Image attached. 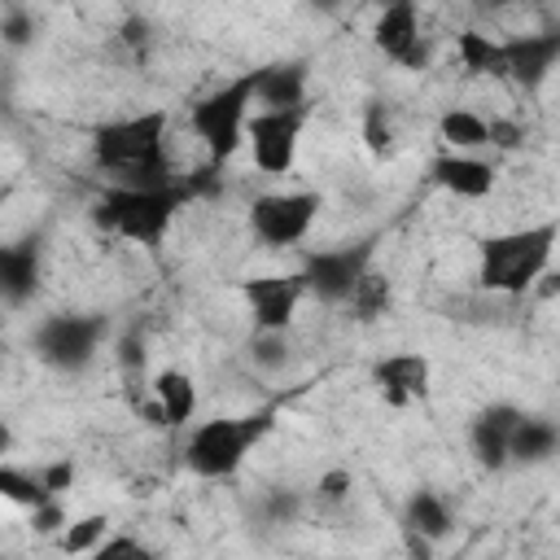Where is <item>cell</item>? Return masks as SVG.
Here are the masks:
<instances>
[{
  "label": "cell",
  "instance_id": "ab89813d",
  "mask_svg": "<svg viewBox=\"0 0 560 560\" xmlns=\"http://www.w3.org/2000/svg\"><path fill=\"white\" fill-rule=\"evenodd\" d=\"M398 66H402V70H424V66H429V39H420V44H416Z\"/></svg>",
  "mask_w": 560,
  "mask_h": 560
},
{
  "label": "cell",
  "instance_id": "f1b7e54d",
  "mask_svg": "<svg viewBox=\"0 0 560 560\" xmlns=\"http://www.w3.org/2000/svg\"><path fill=\"white\" fill-rule=\"evenodd\" d=\"M258 516L267 525H293L302 516V494L298 490H267L258 503Z\"/></svg>",
  "mask_w": 560,
  "mask_h": 560
},
{
  "label": "cell",
  "instance_id": "ffe728a7",
  "mask_svg": "<svg viewBox=\"0 0 560 560\" xmlns=\"http://www.w3.org/2000/svg\"><path fill=\"white\" fill-rule=\"evenodd\" d=\"M39 280V245H9L0 249V284L9 302H26Z\"/></svg>",
  "mask_w": 560,
  "mask_h": 560
},
{
  "label": "cell",
  "instance_id": "7c38bea8",
  "mask_svg": "<svg viewBox=\"0 0 560 560\" xmlns=\"http://www.w3.org/2000/svg\"><path fill=\"white\" fill-rule=\"evenodd\" d=\"M503 52H508V79L521 83L525 92H538L560 61V31L512 35V39H503Z\"/></svg>",
  "mask_w": 560,
  "mask_h": 560
},
{
  "label": "cell",
  "instance_id": "8fae6325",
  "mask_svg": "<svg viewBox=\"0 0 560 560\" xmlns=\"http://www.w3.org/2000/svg\"><path fill=\"white\" fill-rule=\"evenodd\" d=\"M372 381L381 385V398L389 407H407L411 398H424L429 394L433 363L420 350H394V354H385V359L372 363Z\"/></svg>",
  "mask_w": 560,
  "mask_h": 560
},
{
  "label": "cell",
  "instance_id": "e0dca14e",
  "mask_svg": "<svg viewBox=\"0 0 560 560\" xmlns=\"http://www.w3.org/2000/svg\"><path fill=\"white\" fill-rule=\"evenodd\" d=\"M508 446H512V464H547L551 455H560V424L547 416H525L512 429Z\"/></svg>",
  "mask_w": 560,
  "mask_h": 560
},
{
  "label": "cell",
  "instance_id": "603a6c76",
  "mask_svg": "<svg viewBox=\"0 0 560 560\" xmlns=\"http://www.w3.org/2000/svg\"><path fill=\"white\" fill-rule=\"evenodd\" d=\"M289 359H293L289 328H254V337H249V363L258 372H284Z\"/></svg>",
  "mask_w": 560,
  "mask_h": 560
},
{
  "label": "cell",
  "instance_id": "d6a6232c",
  "mask_svg": "<svg viewBox=\"0 0 560 560\" xmlns=\"http://www.w3.org/2000/svg\"><path fill=\"white\" fill-rule=\"evenodd\" d=\"M0 35H4L9 48H26V44L35 39V18H31L26 9H9L4 22H0Z\"/></svg>",
  "mask_w": 560,
  "mask_h": 560
},
{
  "label": "cell",
  "instance_id": "f35d334b",
  "mask_svg": "<svg viewBox=\"0 0 560 560\" xmlns=\"http://www.w3.org/2000/svg\"><path fill=\"white\" fill-rule=\"evenodd\" d=\"M398 534H402V547H407V556H420V560H429L433 556V538L429 534H420L416 525H398Z\"/></svg>",
  "mask_w": 560,
  "mask_h": 560
},
{
  "label": "cell",
  "instance_id": "83f0119b",
  "mask_svg": "<svg viewBox=\"0 0 560 560\" xmlns=\"http://www.w3.org/2000/svg\"><path fill=\"white\" fill-rule=\"evenodd\" d=\"M184 179V188L192 192V201H219L223 197V166L219 162H201V166H192L188 175H179Z\"/></svg>",
  "mask_w": 560,
  "mask_h": 560
},
{
  "label": "cell",
  "instance_id": "9a60e30c",
  "mask_svg": "<svg viewBox=\"0 0 560 560\" xmlns=\"http://www.w3.org/2000/svg\"><path fill=\"white\" fill-rule=\"evenodd\" d=\"M298 105H306V66L302 61L262 66L254 109H298Z\"/></svg>",
  "mask_w": 560,
  "mask_h": 560
},
{
  "label": "cell",
  "instance_id": "3957f363",
  "mask_svg": "<svg viewBox=\"0 0 560 560\" xmlns=\"http://www.w3.org/2000/svg\"><path fill=\"white\" fill-rule=\"evenodd\" d=\"M254 92H258V70L228 79L223 88L206 92V96L188 109V127H192V136L206 144V158H210V162L228 166V162L241 153V144H245V122H249V114H254Z\"/></svg>",
  "mask_w": 560,
  "mask_h": 560
},
{
  "label": "cell",
  "instance_id": "8d00e7d4",
  "mask_svg": "<svg viewBox=\"0 0 560 560\" xmlns=\"http://www.w3.org/2000/svg\"><path fill=\"white\" fill-rule=\"evenodd\" d=\"M39 477H44V486H48L52 494H66V490L74 486V459H52V464L39 468Z\"/></svg>",
  "mask_w": 560,
  "mask_h": 560
},
{
  "label": "cell",
  "instance_id": "9c48e42d",
  "mask_svg": "<svg viewBox=\"0 0 560 560\" xmlns=\"http://www.w3.org/2000/svg\"><path fill=\"white\" fill-rule=\"evenodd\" d=\"M306 127V105L298 109H254L245 122V140H249V158L262 175H289L298 162V140Z\"/></svg>",
  "mask_w": 560,
  "mask_h": 560
},
{
  "label": "cell",
  "instance_id": "52a82bcc",
  "mask_svg": "<svg viewBox=\"0 0 560 560\" xmlns=\"http://www.w3.org/2000/svg\"><path fill=\"white\" fill-rule=\"evenodd\" d=\"M105 328V315H48L35 328V354L57 372H83L96 359Z\"/></svg>",
  "mask_w": 560,
  "mask_h": 560
},
{
  "label": "cell",
  "instance_id": "f546056e",
  "mask_svg": "<svg viewBox=\"0 0 560 560\" xmlns=\"http://www.w3.org/2000/svg\"><path fill=\"white\" fill-rule=\"evenodd\" d=\"M350 490H354V472L350 468H324L319 481H315V503L341 508V503H350Z\"/></svg>",
  "mask_w": 560,
  "mask_h": 560
},
{
  "label": "cell",
  "instance_id": "1f68e13d",
  "mask_svg": "<svg viewBox=\"0 0 560 560\" xmlns=\"http://www.w3.org/2000/svg\"><path fill=\"white\" fill-rule=\"evenodd\" d=\"M114 359H118L122 376H127V381H136V376L144 372V363H149L144 337H140V332H122V337H118V350H114Z\"/></svg>",
  "mask_w": 560,
  "mask_h": 560
},
{
  "label": "cell",
  "instance_id": "30bf717a",
  "mask_svg": "<svg viewBox=\"0 0 560 560\" xmlns=\"http://www.w3.org/2000/svg\"><path fill=\"white\" fill-rule=\"evenodd\" d=\"M241 293H245V302H249V319H254V328H289L293 315H298V306H302V298H311L302 271L241 280Z\"/></svg>",
  "mask_w": 560,
  "mask_h": 560
},
{
  "label": "cell",
  "instance_id": "d4e9b609",
  "mask_svg": "<svg viewBox=\"0 0 560 560\" xmlns=\"http://www.w3.org/2000/svg\"><path fill=\"white\" fill-rule=\"evenodd\" d=\"M0 494L9 499V503H18V508H39V503H48V499H57L48 486H44V477L39 472H22V468H13V464H4L0 468Z\"/></svg>",
  "mask_w": 560,
  "mask_h": 560
},
{
  "label": "cell",
  "instance_id": "4fadbf2b",
  "mask_svg": "<svg viewBox=\"0 0 560 560\" xmlns=\"http://www.w3.org/2000/svg\"><path fill=\"white\" fill-rule=\"evenodd\" d=\"M429 175L438 188H446L451 197H464V201H481L494 192V166L477 153H459V149H446L429 162Z\"/></svg>",
  "mask_w": 560,
  "mask_h": 560
},
{
  "label": "cell",
  "instance_id": "ba28073f",
  "mask_svg": "<svg viewBox=\"0 0 560 560\" xmlns=\"http://www.w3.org/2000/svg\"><path fill=\"white\" fill-rule=\"evenodd\" d=\"M372 254H376V241H354V245H332V249H311L302 258V276H306V289L311 298H319L324 306H341L350 302L359 276L372 267Z\"/></svg>",
  "mask_w": 560,
  "mask_h": 560
},
{
  "label": "cell",
  "instance_id": "cb8c5ba5",
  "mask_svg": "<svg viewBox=\"0 0 560 560\" xmlns=\"http://www.w3.org/2000/svg\"><path fill=\"white\" fill-rule=\"evenodd\" d=\"M468 446H472V455H477V464L481 468H490V472H499V468H508L512 464V446H508V433L503 429H494L490 420H472V429H468Z\"/></svg>",
  "mask_w": 560,
  "mask_h": 560
},
{
  "label": "cell",
  "instance_id": "4316f807",
  "mask_svg": "<svg viewBox=\"0 0 560 560\" xmlns=\"http://www.w3.org/2000/svg\"><path fill=\"white\" fill-rule=\"evenodd\" d=\"M363 144H368L376 158H385V153L394 149V122H389V109H385L381 101H372V105L363 109Z\"/></svg>",
  "mask_w": 560,
  "mask_h": 560
},
{
  "label": "cell",
  "instance_id": "74e56055",
  "mask_svg": "<svg viewBox=\"0 0 560 560\" xmlns=\"http://www.w3.org/2000/svg\"><path fill=\"white\" fill-rule=\"evenodd\" d=\"M481 420H490L494 429H503V433L512 438V429H516V424L525 420V411H521L516 402H490V407L481 411Z\"/></svg>",
  "mask_w": 560,
  "mask_h": 560
},
{
  "label": "cell",
  "instance_id": "60d3db41",
  "mask_svg": "<svg viewBox=\"0 0 560 560\" xmlns=\"http://www.w3.org/2000/svg\"><path fill=\"white\" fill-rule=\"evenodd\" d=\"M529 293H538V298H551V293H560V271H556V267H547Z\"/></svg>",
  "mask_w": 560,
  "mask_h": 560
},
{
  "label": "cell",
  "instance_id": "5bb4252c",
  "mask_svg": "<svg viewBox=\"0 0 560 560\" xmlns=\"http://www.w3.org/2000/svg\"><path fill=\"white\" fill-rule=\"evenodd\" d=\"M424 35H420V9H416V0H394V4H385L381 13H376V22H372V44H376V52L385 57V61H402L416 44H420Z\"/></svg>",
  "mask_w": 560,
  "mask_h": 560
},
{
  "label": "cell",
  "instance_id": "836d02e7",
  "mask_svg": "<svg viewBox=\"0 0 560 560\" xmlns=\"http://www.w3.org/2000/svg\"><path fill=\"white\" fill-rule=\"evenodd\" d=\"M525 144V127L516 122V118H490V149H499V153H516Z\"/></svg>",
  "mask_w": 560,
  "mask_h": 560
},
{
  "label": "cell",
  "instance_id": "b9f144b4",
  "mask_svg": "<svg viewBox=\"0 0 560 560\" xmlns=\"http://www.w3.org/2000/svg\"><path fill=\"white\" fill-rule=\"evenodd\" d=\"M306 4H311L315 13H337V9H341V0H306Z\"/></svg>",
  "mask_w": 560,
  "mask_h": 560
},
{
  "label": "cell",
  "instance_id": "4dcf8cb0",
  "mask_svg": "<svg viewBox=\"0 0 560 560\" xmlns=\"http://www.w3.org/2000/svg\"><path fill=\"white\" fill-rule=\"evenodd\" d=\"M66 525H70V512H66L61 494L48 499V503H39V508H31V529H35L39 538H61Z\"/></svg>",
  "mask_w": 560,
  "mask_h": 560
},
{
  "label": "cell",
  "instance_id": "2e32d148",
  "mask_svg": "<svg viewBox=\"0 0 560 560\" xmlns=\"http://www.w3.org/2000/svg\"><path fill=\"white\" fill-rule=\"evenodd\" d=\"M149 389H153V398L166 411V429H184L197 416V381L184 368H162L149 381Z\"/></svg>",
  "mask_w": 560,
  "mask_h": 560
},
{
  "label": "cell",
  "instance_id": "d590c367",
  "mask_svg": "<svg viewBox=\"0 0 560 560\" xmlns=\"http://www.w3.org/2000/svg\"><path fill=\"white\" fill-rule=\"evenodd\" d=\"M96 556H101V560H118V556H140V560H144V556H149V547H144L140 538H127V534H109V538L96 547Z\"/></svg>",
  "mask_w": 560,
  "mask_h": 560
},
{
  "label": "cell",
  "instance_id": "ac0fdd59",
  "mask_svg": "<svg viewBox=\"0 0 560 560\" xmlns=\"http://www.w3.org/2000/svg\"><path fill=\"white\" fill-rule=\"evenodd\" d=\"M455 52H459V66L468 74H490V79H508V52H503V39L468 26L455 35Z\"/></svg>",
  "mask_w": 560,
  "mask_h": 560
},
{
  "label": "cell",
  "instance_id": "44dd1931",
  "mask_svg": "<svg viewBox=\"0 0 560 560\" xmlns=\"http://www.w3.org/2000/svg\"><path fill=\"white\" fill-rule=\"evenodd\" d=\"M402 525H416L420 534H429L433 542H442L451 529H455V516H451V508H446V499L438 494V490H411V499H407V508H402Z\"/></svg>",
  "mask_w": 560,
  "mask_h": 560
},
{
  "label": "cell",
  "instance_id": "8992f818",
  "mask_svg": "<svg viewBox=\"0 0 560 560\" xmlns=\"http://www.w3.org/2000/svg\"><path fill=\"white\" fill-rule=\"evenodd\" d=\"M324 210V197L315 188H289V192H262L249 201V232L267 249H293L306 241Z\"/></svg>",
  "mask_w": 560,
  "mask_h": 560
},
{
  "label": "cell",
  "instance_id": "7bdbcfd3",
  "mask_svg": "<svg viewBox=\"0 0 560 560\" xmlns=\"http://www.w3.org/2000/svg\"><path fill=\"white\" fill-rule=\"evenodd\" d=\"M372 4H376V9H385V4H394V0H372Z\"/></svg>",
  "mask_w": 560,
  "mask_h": 560
},
{
  "label": "cell",
  "instance_id": "d6986e66",
  "mask_svg": "<svg viewBox=\"0 0 560 560\" xmlns=\"http://www.w3.org/2000/svg\"><path fill=\"white\" fill-rule=\"evenodd\" d=\"M438 136L446 140V149L477 153V149L490 144V118H481L477 109L451 105V109H442V118H438Z\"/></svg>",
  "mask_w": 560,
  "mask_h": 560
},
{
  "label": "cell",
  "instance_id": "7402d4cb",
  "mask_svg": "<svg viewBox=\"0 0 560 560\" xmlns=\"http://www.w3.org/2000/svg\"><path fill=\"white\" fill-rule=\"evenodd\" d=\"M346 306L354 311V319H359V324L381 319V315L394 306V280H389L385 271L368 267V271L359 276V284H354V293H350V302H346Z\"/></svg>",
  "mask_w": 560,
  "mask_h": 560
},
{
  "label": "cell",
  "instance_id": "7a4b0ae2",
  "mask_svg": "<svg viewBox=\"0 0 560 560\" xmlns=\"http://www.w3.org/2000/svg\"><path fill=\"white\" fill-rule=\"evenodd\" d=\"M556 245H560V219H542V223H529V228L494 232V236H486L477 245V284L486 293L521 298L551 267Z\"/></svg>",
  "mask_w": 560,
  "mask_h": 560
},
{
  "label": "cell",
  "instance_id": "5b68a950",
  "mask_svg": "<svg viewBox=\"0 0 560 560\" xmlns=\"http://www.w3.org/2000/svg\"><path fill=\"white\" fill-rule=\"evenodd\" d=\"M166 127H171L166 109H140L127 118H109L92 131V158H96V166L127 175L136 162L166 149Z\"/></svg>",
  "mask_w": 560,
  "mask_h": 560
},
{
  "label": "cell",
  "instance_id": "277c9868",
  "mask_svg": "<svg viewBox=\"0 0 560 560\" xmlns=\"http://www.w3.org/2000/svg\"><path fill=\"white\" fill-rule=\"evenodd\" d=\"M267 429H271V411H254V416H241V420L236 416L201 420L184 442V464L206 481L232 477Z\"/></svg>",
  "mask_w": 560,
  "mask_h": 560
},
{
  "label": "cell",
  "instance_id": "6da1fadb",
  "mask_svg": "<svg viewBox=\"0 0 560 560\" xmlns=\"http://www.w3.org/2000/svg\"><path fill=\"white\" fill-rule=\"evenodd\" d=\"M192 201V192L184 188V179L175 184H162V188H127V184H109L88 219L96 232H109V236H122L131 245H144V249H158L162 236L171 232L175 214Z\"/></svg>",
  "mask_w": 560,
  "mask_h": 560
},
{
  "label": "cell",
  "instance_id": "e575fe53",
  "mask_svg": "<svg viewBox=\"0 0 560 560\" xmlns=\"http://www.w3.org/2000/svg\"><path fill=\"white\" fill-rule=\"evenodd\" d=\"M118 39L136 52V57H144V48H149V39H153V26H149V18H140V13H131V18H122V26H118Z\"/></svg>",
  "mask_w": 560,
  "mask_h": 560
},
{
  "label": "cell",
  "instance_id": "484cf974",
  "mask_svg": "<svg viewBox=\"0 0 560 560\" xmlns=\"http://www.w3.org/2000/svg\"><path fill=\"white\" fill-rule=\"evenodd\" d=\"M109 538V516H101V512H88V516H79V521H70L66 525V534L57 538V551H66V556H96V547Z\"/></svg>",
  "mask_w": 560,
  "mask_h": 560
}]
</instances>
